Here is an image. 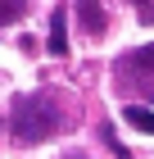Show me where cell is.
I'll return each instance as SVG.
<instances>
[{
	"instance_id": "1",
	"label": "cell",
	"mask_w": 154,
	"mask_h": 159,
	"mask_svg": "<svg viewBox=\"0 0 154 159\" xmlns=\"http://www.w3.org/2000/svg\"><path fill=\"white\" fill-rule=\"evenodd\" d=\"M64 123L68 114L50 91H18L9 105V136L18 146H41L55 132H64Z\"/></svg>"
},
{
	"instance_id": "2",
	"label": "cell",
	"mask_w": 154,
	"mask_h": 159,
	"mask_svg": "<svg viewBox=\"0 0 154 159\" xmlns=\"http://www.w3.org/2000/svg\"><path fill=\"white\" fill-rule=\"evenodd\" d=\"M118 77H131V82L141 86L145 96L154 100V46H141V50H127L118 59V68H113Z\"/></svg>"
},
{
	"instance_id": "3",
	"label": "cell",
	"mask_w": 154,
	"mask_h": 159,
	"mask_svg": "<svg viewBox=\"0 0 154 159\" xmlns=\"http://www.w3.org/2000/svg\"><path fill=\"white\" fill-rule=\"evenodd\" d=\"M77 5V18H82L86 37H104V9H100V0H73Z\"/></svg>"
},
{
	"instance_id": "4",
	"label": "cell",
	"mask_w": 154,
	"mask_h": 159,
	"mask_svg": "<svg viewBox=\"0 0 154 159\" xmlns=\"http://www.w3.org/2000/svg\"><path fill=\"white\" fill-rule=\"evenodd\" d=\"M122 123H127V127H136V132H145V136H154V109H150V105L127 100V105H122Z\"/></svg>"
},
{
	"instance_id": "5",
	"label": "cell",
	"mask_w": 154,
	"mask_h": 159,
	"mask_svg": "<svg viewBox=\"0 0 154 159\" xmlns=\"http://www.w3.org/2000/svg\"><path fill=\"white\" fill-rule=\"evenodd\" d=\"M50 55H68V14H50Z\"/></svg>"
},
{
	"instance_id": "6",
	"label": "cell",
	"mask_w": 154,
	"mask_h": 159,
	"mask_svg": "<svg viewBox=\"0 0 154 159\" xmlns=\"http://www.w3.org/2000/svg\"><path fill=\"white\" fill-rule=\"evenodd\" d=\"M23 9H27V0H0V27H9L14 18H23Z\"/></svg>"
},
{
	"instance_id": "7",
	"label": "cell",
	"mask_w": 154,
	"mask_h": 159,
	"mask_svg": "<svg viewBox=\"0 0 154 159\" xmlns=\"http://www.w3.org/2000/svg\"><path fill=\"white\" fill-rule=\"evenodd\" d=\"M136 14H141V23H154V0H131Z\"/></svg>"
},
{
	"instance_id": "8",
	"label": "cell",
	"mask_w": 154,
	"mask_h": 159,
	"mask_svg": "<svg viewBox=\"0 0 154 159\" xmlns=\"http://www.w3.org/2000/svg\"><path fill=\"white\" fill-rule=\"evenodd\" d=\"M64 159H91V155H82V150H73V155H64Z\"/></svg>"
}]
</instances>
